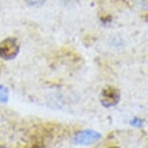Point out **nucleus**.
Here are the masks:
<instances>
[{"label":"nucleus","mask_w":148,"mask_h":148,"mask_svg":"<svg viewBox=\"0 0 148 148\" xmlns=\"http://www.w3.org/2000/svg\"><path fill=\"white\" fill-rule=\"evenodd\" d=\"M19 53V43L15 38H5L0 43V57L3 59H14Z\"/></svg>","instance_id":"nucleus-1"},{"label":"nucleus","mask_w":148,"mask_h":148,"mask_svg":"<svg viewBox=\"0 0 148 148\" xmlns=\"http://www.w3.org/2000/svg\"><path fill=\"white\" fill-rule=\"evenodd\" d=\"M120 97V90L113 88V86H106L100 94V101L105 108H110V106H114L119 104Z\"/></svg>","instance_id":"nucleus-2"},{"label":"nucleus","mask_w":148,"mask_h":148,"mask_svg":"<svg viewBox=\"0 0 148 148\" xmlns=\"http://www.w3.org/2000/svg\"><path fill=\"white\" fill-rule=\"evenodd\" d=\"M1 97L4 98V101L7 100V90L4 89L3 86H0V101H1Z\"/></svg>","instance_id":"nucleus-3"},{"label":"nucleus","mask_w":148,"mask_h":148,"mask_svg":"<svg viewBox=\"0 0 148 148\" xmlns=\"http://www.w3.org/2000/svg\"><path fill=\"white\" fill-rule=\"evenodd\" d=\"M43 1L45 0H27V3L30 5H40V4H43Z\"/></svg>","instance_id":"nucleus-4"},{"label":"nucleus","mask_w":148,"mask_h":148,"mask_svg":"<svg viewBox=\"0 0 148 148\" xmlns=\"http://www.w3.org/2000/svg\"><path fill=\"white\" fill-rule=\"evenodd\" d=\"M139 4H141V5H145V7H148V0H136Z\"/></svg>","instance_id":"nucleus-5"},{"label":"nucleus","mask_w":148,"mask_h":148,"mask_svg":"<svg viewBox=\"0 0 148 148\" xmlns=\"http://www.w3.org/2000/svg\"><path fill=\"white\" fill-rule=\"evenodd\" d=\"M109 148H119V147H109Z\"/></svg>","instance_id":"nucleus-6"}]
</instances>
